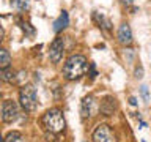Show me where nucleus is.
<instances>
[{"label":"nucleus","mask_w":151,"mask_h":142,"mask_svg":"<svg viewBox=\"0 0 151 142\" xmlns=\"http://www.w3.org/2000/svg\"><path fill=\"white\" fill-rule=\"evenodd\" d=\"M123 3L126 5V7H129V5H132V2H134V0H121Z\"/></svg>","instance_id":"20"},{"label":"nucleus","mask_w":151,"mask_h":142,"mask_svg":"<svg viewBox=\"0 0 151 142\" xmlns=\"http://www.w3.org/2000/svg\"><path fill=\"white\" fill-rule=\"evenodd\" d=\"M87 70H88L87 59L80 54H76V55H71L66 60V63L63 66V74L68 80H76V79L82 78L87 73Z\"/></svg>","instance_id":"1"},{"label":"nucleus","mask_w":151,"mask_h":142,"mask_svg":"<svg viewBox=\"0 0 151 142\" xmlns=\"http://www.w3.org/2000/svg\"><path fill=\"white\" fill-rule=\"evenodd\" d=\"M129 104H131V106H137V99L134 96H131L129 98Z\"/></svg>","instance_id":"18"},{"label":"nucleus","mask_w":151,"mask_h":142,"mask_svg":"<svg viewBox=\"0 0 151 142\" xmlns=\"http://www.w3.org/2000/svg\"><path fill=\"white\" fill-rule=\"evenodd\" d=\"M140 92H142V96H143L145 101H148V87H146V85H142Z\"/></svg>","instance_id":"16"},{"label":"nucleus","mask_w":151,"mask_h":142,"mask_svg":"<svg viewBox=\"0 0 151 142\" xmlns=\"http://www.w3.org/2000/svg\"><path fill=\"white\" fill-rule=\"evenodd\" d=\"M0 142H5V139H3V137H2V136H0Z\"/></svg>","instance_id":"21"},{"label":"nucleus","mask_w":151,"mask_h":142,"mask_svg":"<svg viewBox=\"0 0 151 142\" xmlns=\"http://www.w3.org/2000/svg\"><path fill=\"white\" fill-rule=\"evenodd\" d=\"M41 123L44 126V130L49 134H58V133L65 131L66 128V122L63 117V112L60 109H49L41 118Z\"/></svg>","instance_id":"2"},{"label":"nucleus","mask_w":151,"mask_h":142,"mask_svg":"<svg viewBox=\"0 0 151 142\" xmlns=\"http://www.w3.org/2000/svg\"><path fill=\"white\" fill-rule=\"evenodd\" d=\"M93 17H94V21L99 24V27H102L106 32H110V30H112V22L109 21V19L104 16L102 13H94Z\"/></svg>","instance_id":"10"},{"label":"nucleus","mask_w":151,"mask_h":142,"mask_svg":"<svg viewBox=\"0 0 151 142\" xmlns=\"http://www.w3.org/2000/svg\"><path fill=\"white\" fill-rule=\"evenodd\" d=\"M19 101L24 111L33 112L36 109V90L33 85H24L19 92Z\"/></svg>","instance_id":"3"},{"label":"nucleus","mask_w":151,"mask_h":142,"mask_svg":"<svg viewBox=\"0 0 151 142\" xmlns=\"http://www.w3.org/2000/svg\"><path fill=\"white\" fill-rule=\"evenodd\" d=\"M0 79L5 80V82H14L16 76H14V71H11V70H9V66H8V68L0 70Z\"/></svg>","instance_id":"14"},{"label":"nucleus","mask_w":151,"mask_h":142,"mask_svg":"<svg viewBox=\"0 0 151 142\" xmlns=\"http://www.w3.org/2000/svg\"><path fill=\"white\" fill-rule=\"evenodd\" d=\"M135 78H143V68L142 66H137V70H135Z\"/></svg>","instance_id":"17"},{"label":"nucleus","mask_w":151,"mask_h":142,"mask_svg":"<svg viewBox=\"0 0 151 142\" xmlns=\"http://www.w3.org/2000/svg\"><path fill=\"white\" fill-rule=\"evenodd\" d=\"M94 112V99L93 96H85L82 99V104H80V114H82V118H90Z\"/></svg>","instance_id":"8"},{"label":"nucleus","mask_w":151,"mask_h":142,"mask_svg":"<svg viewBox=\"0 0 151 142\" xmlns=\"http://www.w3.org/2000/svg\"><path fill=\"white\" fill-rule=\"evenodd\" d=\"M116 38H118V43L123 46H129L132 43V30L129 27V24H121L120 28H118V33H116Z\"/></svg>","instance_id":"7"},{"label":"nucleus","mask_w":151,"mask_h":142,"mask_svg":"<svg viewBox=\"0 0 151 142\" xmlns=\"http://www.w3.org/2000/svg\"><path fill=\"white\" fill-rule=\"evenodd\" d=\"M9 63H11V55L6 49H2L0 47V70L3 68H8Z\"/></svg>","instance_id":"12"},{"label":"nucleus","mask_w":151,"mask_h":142,"mask_svg":"<svg viewBox=\"0 0 151 142\" xmlns=\"http://www.w3.org/2000/svg\"><path fill=\"white\" fill-rule=\"evenodd\" d=\"M11 7L16 8L17 11H27L30 8V2L28 0H11Z\"/></svg>","instance_id":"15"},{"label":"nucleus","mask_w":151,"mask_h":142,"mask_svg":"<svg viewBox=\"0 0 151 142\" xmlns=\"http://www.w3.org/2000/svg\"><path fill=\"white\" fill-rule=\"evenodd\" d=\"M91 139L93 142H116V137L113 134V131L106 123H101V125H98L94 128Z\"/></svg>","instance_id":"5"},{"label":"nucleus","mask_w":151,"mask_h":142,"mask_svg":"<svg viewBox=\"0 0 151 142\" xmlns=\"http://www.w3.org/2000/svg\"><path fill=\"white\" fill-rule=\"evenodd\" d=\"M0 98H2V90H0Z\"/></svg>","instance_id":"22"},{"label":"nucleus","mask_w":151,"mask_h":142,"mask_svg":"<svg viewBox=\"0 0 151 142\" xmlns=\"http://www.w3.org/2000/svg\"><path fill=\"white\" fill-rule=\"evenodd\" d=\"M5 142H25V137L19 131H9L5 137Z\"/></svg>","instance_id":"13"},{"label":"nucleus","mask_w":151,"mask_h":142,"mask_svg":"<svg viewBox=\"0 0 151 142\" xmlns=\"http://www.w3.org/2000/svg\"><path fill=\"white\" fill-rule=\"evenodd\" d=\"M63 52H65V41L61 36H57L50 43V49H49V59L52 63H58L63 57Z\"/></svg>","instance_id":"6"},{"label":"nucleus","mask_w":151,"mask_h":142,"mask_svg":"<svg viewBox=\"0 0 151 142\" xmlns=\"http://www.w3.org/2000/svg\"><path fill=\"white\" fill-rule=\"evenodd\" d=\"M113 109H115V99L107 98L106 101L101 103V112L104 114V115H112Z\"/></svg>","instance_id":"11"},{"label":"nucleus","mask_w":151,"mask_h":142,"mask_svg":"<svg viewBox=\"0 0 151 142\" xmlns=\"http://www.w3.org/2000/svg\"><path fill=\"white\" fill-rule=\"evenodd\" d=\"M68 24H69V16H68V13L66 11H61L60 13V16L54 21V32H61L63 28L68 27Z\"/></svg>","instance_id":"9"},{"label":"nucleus","mask_w":151,"mask_h":142,"mask_svg":"<svg viewBox=\"0 0 151 142\" xmlns=\"http://www.w3.org/2000/svg\"><path fill=\"white\" fill-rule=\"evenodd\" d=\"M3 36H5V30H3V27H2V24H0V41L3 40Z\"/></svg>","instance_id":"19"},{"label":"nucleus","mask_w":151,"mask_h":142,"mask_svg":"<svg viewBox=\"0 0 151 142\" xmlns=\"http://www.w3.org/2000/svg\"><path fill=\"white\" fill-rule=\"evenodd\" d=\"M0 117L5 123H13L19 118V107L13 99H5L2 104V111H0Z\"/></svg>","instance_id":"4"}]
</instances>
